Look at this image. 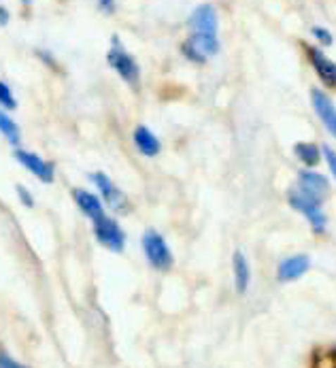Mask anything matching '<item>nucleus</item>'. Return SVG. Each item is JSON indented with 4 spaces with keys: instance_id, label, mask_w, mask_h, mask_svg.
I'll list each match as a JSON object with an SVG mask.
<instances>
[{
    "instance_id": "1",
    "label": "nucleus",
    "mask_w": 336,
    "mask_h": 368,
    "mask_svg": "<svg viewBox=\"0 0 336 368\" xmlns=\"http://www.w3.org/2000/svg\"><path fill=\"white\" fill-rule=\"evenodd\" d=\"M287 202H290L292 209L300 211V213L306 217V221H309V226L313 228V232H317V234H323V232H325V228H328V217H325V213H323V202H321V200L311 198V196H306L304 192H300L298 188H294V190H290V194H287Z\"/></svg>"
},
{
    "instance_id": "2",
    "label": "nucleus",
    "mask_w": 336,
    "mask_h": 368,
    "mask_svg": "<svg viewBox=\"0 0 336 368\" xmlns=\"http://www.w3.org/2000/svg\"><path fill=\"white\" fill-rule=\"evenodd\" d=\"M143 252L151 269L156 271H168L173 266V252L168 247V243L158 230H147L141 238Z\"/></svg>"
},
{
    "instance_id": "3",
    "label": "nucleus",
    "mask_w": 336,
    "mask_h": 368,
    "mask_svg": "<svg viewBox=\"0 0 336 368\" xmlns=\"http://www.w3.org/2000/svg\"><path fill=\"white\" fill-rule=\"evenodd\" d=\"M106 60H108V66L113 68L126 83L130 85H137L139 79H141V68L137 64V60L120 45V39L113 37V45H111L108 54H106Z\"/></svg>"
},
{
    "instance_id": "4",
    "label": "nucleus",
    "mask_w": 336,
    "mask_h": 368,
    "mask_svg": "<svg viewBox=\"0 0 336 368\" xmlns=\"http://www.w3.org/2000/svg\"><path fill=\"white\" fill-rule=\"evenodd\" d=\"M181 51H183V56L189 62L204 64L211 56H215L219 51V41H217L215 35H198V32H192V37L181 45Z\"/></svg>"
},
{
    "instance_id": "5",
    "label": "nucleus",
    "mask_w": 336,
    "mask_h": 368,
    "mask_svg": "<svg viewBox=\"0 0 336 368\" xmlns=\"http://www.w3.org/2000/svg\"><path fill=\"white\" fill-rule=\"evenodd\" d=\"M94 234L100 245H104L106 250L116 252V254L124 252V247H126V234L113 217L104 215L98 221H94Z\"/></svg>"
},
{
    "instance_id": "6",
    "label": "nucleus",
    "mask_w": 336,
    "mask_h": 368,
    "mask_svg": "<svg viewBox=\"0 0 336 368\" xmlns=\"http://www.w3.org/2000/svg\"><path fill=\"white\" fill-rule=\"evenodd\" d=\"M89 179L98 188V192H100V196H102L106 207H111L113 211H124L126 209V196L122 194V190L113 181H111L104 173H92Z\"/></svg>"
},
{
    "instance_id": "7",
    "label": "nucleus",
    "mask_w": 336,
    "mask_h": 368,
    "mask_svg": "<svg viewBox=\"0 0 336 368\" xmlns=\"http://www.w3.org/2000/svg\"><path fill=\"white\" fill-rule=\"evenodd\" d=\"M311 104L317 113V117L321 119V124L325 126V130L336 139V106L330 100V96L317 87L311 90Z\"/></svg>"
},
{
    "instance_id": "8",
    "label": "nucleus",
    "mask_w": 336,
    "mask_h": 368,
    "mask_svg": "<svg viewBox=\"0 0 336 368\" xmlns=\"http://www.w3.org/2000/svg\"><path fill=\"white\" fill-rule=\"evenodd\" d=\"M187 26L198 32V35H215L217 37V28H219V18H217V11L213 5H198L189 20H187Z\"/></svg>"
},
{
    "instance_id": "9",
    "label": "nucleus",
    "mask_w": 336,
    "mask_h": 368,
    "mask_svg": "<svg viewBox=\"0 0 336 368\" xmlns=\"http://www.w3.org/2000/svg\"><path fill=\"white\" fill-rule=\"evenodd\" d=\"M13 158H15L24 168H28V173H32L39 181H43V183H51V181H54V164L45 162V160L39 158L37 154L24 152V149H15V152H13Z\"/></svg>"
},
{
    "instance_id": "10",
    "label": "nucleus",
    "mask_w": 336,
    "mask_h": 368,
    "mask_svg": "<svg viewBox=\"0 0 336 368\" xmlns=\"http://www.w3.org/2000/svg\"><path fill=\"white\" fill-rule=\"evenodd\" d=\"M304 51H306V58L311 62V66L315 68L317 77L328 85V87H336V64L317 47H311V45H304Z\"/></svg>"
},
{
    "instance_id": "11",
    "label": "nucleus",
    "mask_w": 336,
    "mask_h": 368,
    "mask_svg": "<svg viewBox=\"0 0 336 368\" xmlns=\"http://www.w3.org/2000/svg\"><path fill=\"white\" fill-rule=\"evenodd\" d=\"M296 188H298L300 192H304L306 196L317 198V200L323 202V198L328 196L330 183H328V179H325L321 173H317V171H302V173L298 175V185H296Z\"/></svg>"
},
{
    "instance_id": "12",
    "label": "nucleus",
    "mask_w": 336,
    "mask_h": 368,
    "mask_svg": "<svg viewBox=\"0 0 336 368\" xmlns=\"http://www.w3.org/2000/svg\"><path fill=\"white\" fill-rule=\"evenodd\" d=\"M311 266V258L306 254H298V256H292V258H285L279 266H277V279L281 283H290V281H296L300 279Z\"/></svg>"
},
{
    "instance_id": "13",
    "label": "nucleus",
    "mask_w": 336,
    "mask_h": 368,
    "mask_svg": "<svg viewBox=\"0 0 336 368\" xmlns=\"http://www.w3.org/2000/svg\"><path fill=\"white\" fill-rule=\"evenodd\" d=\"M73 196H75V202H77L79 211H81L87 219H92V223L98 221L100 217H104L102 200H100L96 194L87 192V190H75Z\"/></svg>"
},
{
    "instance_id": "14",
    "label": "nucleus",
    "mask_w": 336,
    "mask_h": 368,
    "mask_svg": "<svg viewBox=\"0 0 336 368\" xmlns=\"http://www.w3.org/2000/svg\"><path fill=\"white\" fill-rule=\"evenodd\" d=\"M132 141H135V145H137V149H139V154H143V156H147V158H154V156H158L160 154V149H162V145H160V141H158V137L147 128V126H139L137 130H135V135H132Z\"/></svg>"
},
{
    "instance_id": "15",
    "label": "nucleus",
    "mask_w": 336,
    "mask_h": 368,
    "mask_svg": "<svg viewBox=\"0 0 336 368\" xmlns=\"http://www.w3.org/2000/svg\"><path fill=\"white\" fill-rule=\"evenodd\" d=\"M232 269H235V286L239 294H245L249 290L251 283V269L249 262L245 258L243 252H235V260H232Z\"/></svg>"
},
{
    "instance_id": "16",
    "label": "nucleus",
    "mask_w": 336,
    "mask_h": 368,
    "mask_svg": "<svg viewBox=\"0 0 336 368\" xmlns=\"http://www.w3.org/2000/svg\"><path fill=\"white\" fill-rule=\"evenodd\" d=\"M294 154H296V158H298L306 168L317 166V162H319V158H321V149H319L315 143H304V141L294 145Z\"/></svg>"
},
{
    "instance_id": "17",
    "label": "nucleus",
    "mask_w": 336,
    "mask_h": 368,
    "mask_svg": "<svg viewBox=\"0 0 336 368\" xmlns=\"http://www.w3.org/2000/svg\"><path fill=\"white\" fill-rule=\"evenodd\" d=\"M0 135H3L11 145H20V126L5 111H0Z\"/></svg>"
},
{
    "instance_id": "18",
    "label": "nucleus",
    "mask_w": 336,
    "mask_h": 368,
    "mask_svg": "<svg viewBox=\"0 0 336 368\" xmlns=\"http://www.w3.org/2000/svg\"><path fill=\"white\" fill-rule=\"evenodd\" d=\"M0 104H3L5 109H9V111L18 109L15 96H13L11 87H9V85H7L5 81H0Z\"/></svg>"
},
{
    "instance_id": "19",
    "label": "nucleus",
    "mask_w": 336,
    "mask_h": 368,
    "mask_svg": "<svg viewBox=\"0 0 336 368\" xmlns=\"http://www.w3.org/2000/svg\"><path fill=\"white\" fill-rule=\"evenodd\" d=\"M311 35H313L321 45H325V47H330V45L334 43L332 32H330L328 28H323V26H313V28H311Z\"/></svg>"
},
{
    "instance_id": "20",
    "label": "nucleus",
    "mask_w": 336,
    "mask_h": 368,
    "mask_svg": "<svg viewBox=\"0 0 336 368\" xmlns=\"http://www.w3.org/2000/svg\"><path fill=\"white\" fill-rule=\"evenodd\" d=\"M321 156H323V160H325V164H328V168H330L332 177L336 179V152H334V149H330L328 145H323V147H321Z\"/></svg>"
},
{
    "instance_id": "21",
    "label": "nucleus",
    "mask_w": 336,
    "mask_h": 368,
    "mask_svg": "<svg viewBox=\"0 0 336 368\" xmlns=\"http://www.w3.org/2000/svg\"><path fill=\"white\" fill-rule=\"evenodd\" d=\"M0 368H30L22 362H18L15 357H11L7 351H0Z\"/></svg>"
},
{
    "instance_id": "22",
    "label": "nucleus",
    "mask_w": 336,
    "mask_h": 368,
    "mask_svg": "<svg viewBox=\"0 0 336 368\" xmlns=\"http://www.w3.org/2000/svg\"><path fill=\"white\" fill-rule=\"evenodd\" d=\"M15 192H18V196H20V200L28 207V209H32L35 207V200H32V194L24 188V185H18L15 188Z\"/></svg>"
},
{
    "instance_id": "23",
    "label": "nucleus",
    "mask_w": 336,
    "mask_h": 368,
    "mask_svg": "<svg viewBox=\"0 0 336 368\" xmlns=\"http://www.w3.org/2000/svg\"><path fill=\"white\" fill-rule=\"evenodd\" d=\"M98 9L106 16L116 13V0H98Z\"/></svg>"
},
{
    "instance_id": "24",
    "label": "nucleus",
    "mask_w": 336,
    "mask_h": 368,
    "mask_svg": "<svg viewBox=\"0 0 336 368\" xmlns=\"http://www.w3.org/2000/svg\"><path fill=\"white\" fill-rule=\"evenodd\" d=\"M9 24V11L5 7H0V28Z\"/></svg>"
},
{
    "instance_id": "25",
    "label": "nucleus",
    "mask_w": 336,
    "mask_h": 368,
    "mask_svg": "<svg viewBox=\"0 0 336 368\" xmlns=\"http://www.w3.org/2000/svg\"><path fill=\"white\" fill-rule=\"evenodd\" d=\"M24 3H30V0H24Z\"/></svg>"
}]
</instances>
